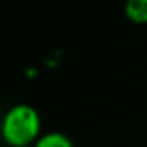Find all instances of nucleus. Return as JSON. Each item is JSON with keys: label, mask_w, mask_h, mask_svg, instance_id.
<instances>
[{"label": "nucleus", "mask_w": 147, "mask_h": 147, "mask_svg": "<svg viewBox=\"0 0 147 147\" xmlns=\"http://www.w3.org/2000/svg\"><path fill=\"white\" fill-rule=\"evenodd\" d=\"M33 147H75V144L62 131H45Z\"/></svg>", "instance_id": "7ed1b4c3"}, {"label": "nucleus", "mask_w": 147, "mask_h": 147, "mask_svg": "<svg viewBox=\"0 0 147 147\" xmlns=\"http://www.w3.org/2000/svg\"><path fill=\"white\" fill-rule=\"evenodd\" d=\"M125 18L133 24H147V0H130L125 5Z\"/></svg>", "instance_id": "f03ea898"}, {"label": "nucleus", "mask_w": 147, "mask_h": 147, "mask_svg": "<svg viewBox=\"0 0 147 147\" xmlns=\"http://www.w3.org/2000/svg\"><path fill=\"white\" fill-rule=\"evenodd\" d=\"M43 135L42 116L30 104H14L2 119V138L9 147H33Z\"/></svg>", "instance_id": "f257e3e1"}]
</instances>
